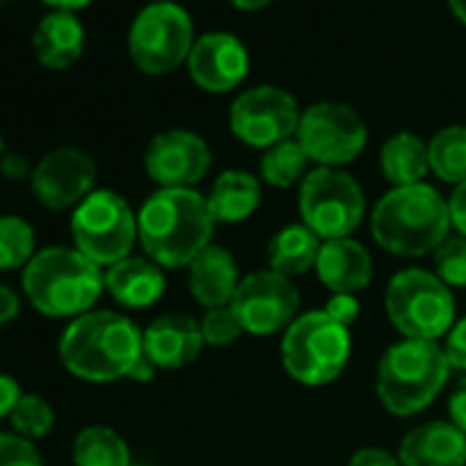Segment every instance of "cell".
<instances>
[{
	"label": "cell",
	"instance_id": "1",
	"mask_svg": "<svg viewBox=\"0 0 466 466\" xmlns=\"http://www.w3.org/2000/svg\"><path fill=\"white\" fill-rule=\"evenodd\" d=\"M214 217L198 189H157L137 211V242L157 267H189L214 237Z\"/></svg>",
	"mask_w": 466,
	"mask_h": 466
},
{
	"label": "cell",
	"instance_id": "2",
	"mask_svg": "<svg viewBox=\"0 0 466 466\" xmlns=\"http://www.w3.org/2000/svg\"><path fill=\"white\" fill-rule=\"evenodd\" d=\"M58 354L64 368L83 381L107 384L132 379L143 362V332L124 313L91 310L66 327Z\"/></svg>",
	"mask_w": 466,
	"mask_h": 466
},
{
	"label": "cell",
	"instance_id": "3",
	"mask_svg": "<svg viewBox=\"0 0 466 466\" xmlns=\"http://www.w3.org/2000/svg\"><path fill=\"white\" fill-rule=\"evenodd\" d=\"M450 206L431 184L392 187L370 211V237L381 250L400 258L433 256L450 237Z\"/></svg>",
	"mask_w": 466,
	"mask_h": 466
},
{
	"label": "cell",
	"instance_id": "4",
	"mask_svg": "<svg viewBox=\"0 0 466 466\" xmlns=\"http://www.w3.org/2000/svg\"><path fill=\"white\" fill-rule=\"evenodd\" d=\"M23 289L42 316L75 321L99 302L105 275L77 248H45L25 267Z\"/></svg>",
	"mask_w": 466,
	"mask_h": 466
},
{
	"label": "cell",
	"instance_id": "5",
	"mask_svg": "<svg viewBox=\"0 0 466 466\" xmlns=\"http://www.w3.org/2000/svg\"><path fill=\"white\" fill-rule=\"evenodd\" d=\"M441 343L403 338L392 343L376 368V395L395 417H414L428 409L450 379Z\"/></svg>",
	"mask_w": 466,
	"mask_h": 466
},
{
	"label": "cell",
	"instance_id": "6",
	"mask_svg": "<svg viewBox=\"0 0 466 466\" xmlns=\"http://www.w3.org/2000/svg\"><path fill=\"white\" fill-rule=\"evenodd\" d=\"M286 373L302 387L332 384L351 360V329L324 310L302 313L280 340Z\"/></svg>",
	"mask_w": 466,
	"mask_h": 466
},
{
	"label": "cell",
	"instance_id": "7",
	"mask_svg": "<svg viewBox=\"0 0 466 466\" xmlns=\"http://www.w3.org/2000/svg\"><path fill=\"white\" fill-rule=\"evenodd\" d=\"M384 310L390 324L411 340L439 343L455 324L450 286L425 269H403L392 275L384 291Z\"/></svg>",
	"mask_w": 466,
	"mask_h": 466
},
{
	"label": "cell",
	"instance_id": "8",
	"mask_svg": "<svg viewBox=\"0 0 466 466\" xmlns=\"http://www.w3.org/2000/svg\"><path fill=\"white\" fill-rule=\"evenodd\" d=\"M195 25L184 6L173 0H154L143 6L129 25V58L146 75H170L187 64L195 47Z\"/></svg>",
	"mask_w": 466,
	"mask_h": 466
},
{
	"label": "cell",
	"instance_id": "9",
	"mask_svg": "<svg viewBox=\"0 0 466 466\" xmlns=\"http://www.w3.org/2000/svg\"><path fill=\"white\" fill-rule=\"evenodd\" d=\"M299 217L321 242L349 239L365 219V192L340 167H313L299 184Z\"/></svg>",
	"mask_w": 466,
	"mask_h": 466
},
{
	"label": "cell",
	"instance_id": "10",
	"mask_svg": "<svg viewBox=\"0 0 466 466\" xmlns=\"http://www.w3.org/2000/svg\"><path fill=\"white\" fill-rule=\"evenodd\" d=\"M72 239L96 267H113L137 242V214L118 192L94 189L72 214Z\"/></svg>",
	"mask_w": 466,
	"mask_h": 466
},
{
	"label": "cell",
	"instance_id": "11",
	"mask_svg": "<svg viewBox=\"0 0 466 466\" xmlns=\"http://www.w3.org/2000/svg\"><path fill=\"white\" fill-rule=\"evenodd\" d=\"M297 140L319 167H343L365 151L368 127L343 102H316L302 110Z\"/></svg>",
	"mask_w": 466,
	"mask_h": 466
},
{
	"label": "cell",
	"instance_id": "12",
	"mask_svg": "<svg viewBox=\"0 0 466 466\" xmlns=\"http://www.w3.org/2000/svg\"><path fill=\"white\" fill-rule=\"evenodd\" d=\"M302 110L280 86H256L242 91L230 105L228 127L239 143L250 148H272L283 140L297 137Z\"/></svg>",
	"mask_w": 466,
	"mask_h": 466
},
{
	"label": "cell",
	"instance_id": "13",
	"mask_svg": "<svg viewBox=\"0 0 466 466\" xmlns=\"http://www.w3.org/2000/svg\"><path fill=\"white\" fill-rule=\"evenodd\" d=\"M302 297L291 278L275 269H258L242 278L230 308L242 329L253 338H272L286 332L302 313Z\"/></svg>",
	"mask_w": 466,
	"mask_h": 466
},
{
	"label": "cell",
	"instance_id": "14",
	"mask_svg": "<svg viewBox=\"0 0 466 466\" xmlns=\"http://www.w3.org/2000/svg\"><path fill=\"white\" fill-rule=\"evenodd\" d=\"M143 165L159 189H195L211 167V148L189 129H167L151 137Z\"/></svg>",
	"mask_w": 466,
	"mask_h": 466
},
{
	"label": "cell",
	"instance_id": "15",
	"mask_svg": "<svg viewBox=\"0 0 466 466\" xmlns=\"http://www.w3.org/2000/svg\"><path fill=\"white\" fill-rule=\"evenodd\" d=\"M94 181H96L94 159L80 148L64 146L39 159L31 176V189L42 206L53 211H64V208H77L94 192Z\"/></svg>",
	"mask_w": 466,
	"mask_h": 466
},
{
	"label": "cell",
	"instance_id": "16",
	"mask_svg": "<svg viewBox=\"0 0 466 466\" xmlns=\"http://www.w3.org/2000/svg\"><path fill=\"white\" fill-rule=\"evenodd\" d=\"M192 83L208 94H228L239 88L250 75V50L245 42L225 31H208L195 39L187 58Z\"/></svg>",
	"mask_w": 466,
	"mask_h": 466
},
{
	"label": "cell",
	"instance_id": "17",
	"mask_svg": "<svg viewBox=\"0 0 466 466\" xmlns=\"http://www.w3.org/2000/svg\"><path fill=\"white\" fill-rule=\"evenodd\" d=\"M200 321L187 313H165L143 332V357L154 368L176 370L200 357L203 349Z\"/></svg>",
	"mask_w": 466,
	"mask_h": 466
},
{
	"label": "cell",
	"instance_id": "18",
	"mask_svg": "<svg viewBox=\"0 0 466 466\" xmlns=\"http://www.w3.org/2000/svg\"><path fill=\"white\" fill-rule=\"evenodd\" d=\"M400 466H466V433L450 420H431L400 439Z\"/></svg>",
	"mask_w": 466,
	"mask_h": 466
},
{
	"label": "cell",
	"instance_id": "19",
	"mask_svg": "<svg viewBox=\"0 0 466 466\" xmlns=\"http://www.w3.org/2000/svg\"><path fill=\"white\" fill-rule=\"evenodd\" d=\"M187 269H189V275H187L189 294L206 310L228 308L242 283L237 258L219 245H208Z\"/></svg>",
	"mask_w": 466,
	"mask_h": 466
},
{
	"label": "cell",
	"instance_id": "20",
	"mask_svg": "<svg viewBox=\"0 0 466 466\" xmlns=\"http://www.w3.org/2000/svg\"><path fill=\"white\" fill-rule=\"evenodd\" d=\"M319 280L332 294H360L373 280V258L357 239H332L321 245L316 261Z\"/></svg>",
	"mask_w": 466,
	"mask_h": 466
},
{
	"label": "cell",
	"instance_id": "21",
	"mask_svg": "<svg viewBox=\"0 0 466 466\" xmlns=\"http://www.w3.org/2000/svg\"><path fill=\"white\" fill-rule=\"evenodd\" d=\"M31 45L45 69L64 72L86 53V28L75 12H50L39 20Z\"/></svg>",
	"mask_w": 466,
	"mask_h": 466
},
{
	"label": "cell",
	"instance_id": "22",
	"mask_svg": "<svg viewBox=\"0 0 466 466\" xmlns=\"http://www.w3.org/2000/svg\"><path fill=\"white\" fill-rule=\"evenodd\" d=\"M105 289L110 297L132 310L151 308L165 294V272L146 256H129L105 272Z\"/></svg>",
	"mask_w": 466,
	"mask_h": 466
},
{
	"label": "cell",
	"instance_id": "23",
	"mask_svg": "<svg viewBox=\"0 0 466 466\" xmlns=\"http://www.w3.org/2000/svg\"><path fill=\"white\" fill-rule=\"evenodd\" d=\"M206 203L214 222L222 225L245 222L261 206V178L248 170H222L214 178Z\"/></svg>",
	"mask_w": 466,
	"mask_h": 466
},
{
	"label": "cell",
	"instance_id": "24",
	"mask_svg": "<svg viewBox=\"0 0 466 466\" xmlns=\"http://www.w3.org/2000/svg\"><path fill=\"white\" fill-rule=\"evenodd\" d=\"M321 245L324 242L316 237L308 225H302V222L286 225V228H280L275 233V237L269 239V245H267L269 269H275V272H280L286 278L305 275V272L316 269Z\"/></svg>",
	"mask_w": 466,
	"mask_h": 466
},
{
	"label": "cell",
	"instance_id": "25",
	"mask_svg": "<svg viewBox=\"0 0 466 466\" xmlns=\"http://www.w3.org/2000/svg\"><path fill=\"white\" fill-rule=\"evenodd\" d=\"M379 165L392 187L422 184V178L431 173L428 143L414 132H395L384 140L379 151Z\"/></svg>",
	"mask_w": 466,
	"mask_h": 466
},
{
	"label": "cell",
	"instance_id": "26",
	"mask_svg": "<svg viewBox=\"0 0 466 466\" xmlns=\"http://www.w3.org/2000/svg\"><path fill=\"white\" fill-rule=\"evenodd\" d=\"M72 461L75 466H132V452L113 428L88 425L75 436Z\"/></svg>",
	"mask_w": 466,
	"mask_h": 466
},
{
	"label": "cell",
	"instance_id": "27",
	"mask_svg": "<svg viewBox=\"0 0 466 466\" xmlns=\"http://www.w3.org/2000/svg\"><path fill=\"white\" fill-rule=\"evenodd\" d=\"M308 167H310V157L305 154L299 140L291 137L264 151L258 165V178L261 184H269L275 189H289L305 181V176L310 173Z\"/></svg>",
	"mask_w": 466,
	"mask_h": 466
},
{
	"label": "cell",
	"instance_id": "28",
	"mask_svg": "<svg viewBox=\"0 0 466 466\" xmlns=\"http://www.w3.org/2000/svg\"><path fill=\"white\" fill-rule=\"evenodd\" d=\"M428 159L431 173L444 184H463L466 181V127L452 124L439 129L428 140Z\"/></svg>",
	"mask_w": 466,
	"mask_h": 466
},
{
	"label": "cell",
	"instance_id": "29",
	"mask_svg": "<svg viewBox=\"0 0 466 466\" xmlns=\"http://www.w3.org/2000/svg\"><path fill=\"white\" fill-rule=\"evenodd\" d=\"M36 256L34 228L23 217H0V272L28 267Z\"/></svg>",
	"mask_w": 466,
	"mask_h": 466
},
{
	"label": "cell",
	"instance_id": "30",
	"mask_svg": "<svg viewBox=\"0 0 466 466\" xmlns=\"http://www.w3.org/2000/svg\"><path fill=\"white\" fill-rule=\"evenodd\" d=\"M9 422L15 425V433H20L25 439H45L56 425V411L42 395L23 392Z\"/></svg>",
	"mask_w": 466,
	"mask_h": 466
},
{
	"label": "cell",
	"instance_id": "31",
	"mask_svg": "<svg viewBox=\"0 0 466 466\" xmlns=\"http://www.w3.org/2000/svg\"><path fill=\"white\" fill-rule=\"evenodd\" d=\"M433 275L450 289H466V237H447L433 250Z\"/></svg>",
	"mask_w": 466,
	"mask_h": 466
},
{
	"label": "cell",
	"instance_id": "32",
	"mask_svg": "<svg viewBox=\"0 0 466 466\" xmlns=\"http://www.w3.org/2000/svg\"><path fill=\"white\" fill-rule=\"evenodd\" d=\"M200 332H203V343L211 346V349H225L237 340L245 329L233 313V308H211L203 313L200 319Z\"/></svg>",
	"mask_w": 466,
	"mask_h": 466
},
{
	"label": "cell",
	"instance_id": "33",
	"mask_svg": "<svg viewBox=\"0 0 466 466\" xmlns=\"http://www.w3.org/2000/svg\"><path fill=\"white\" fill-rule=\"evenodd\" d=\"M0 466H45L36 444L20 433L0 431Z\"/></svg>",
	"mask_w": 466,
	"mask_h": 466
},
{
	"label": "cell",
	"instance_id": "34",
	"mask_svg": "<svg viewBox=\"0 0 466 466\" xmlns=\"http://www.w3.org/2000/svg\"><path fill=\"white\" fill-rule=\"evenodd\" d=\"M441 349H444V354H447L450 368L466 373V316H463L461 321L452 324V329L447 332Z\"/></svg>",
	"mask_w": 466,
	"mask_h": 466
},
{
	"label": "cell",
	"instance_id": "35",
	"mask_svg": "<svg viewBox=\"0 0 466 466\" xmlns=\"http://www.w3.org/2000/svg\"><path fill=\"white\" fill-rule=\"evenodd\" d=\"M324 313H327L329 319H335L338 324H343V327L351 329V324L360 319L357 294H332L329 302H327V308H324Z\"/></svg>",
	"mask_w": 466,
	"mask_h": 466
},
{
	"label": "cell",
	"instance_id": "36",
	"mask_svg": "<svg viewBox=\"0 0 466 466\" xmlns=\"http://www.w3.org/2000/svg\"><path fill=\"white\" fill-rule=\"evenodd\" d=\"M349 466H400V458L381 447H362L349 458Z\"/></svg>",
	"mask_w": 466,
	"mask_h": 466
},
{
	"label": "cell",
	"instance_id": "37",
	"mask_svg": "<svg viewBox=\"0 0 466 466\" xmlns=\"http://www.w3.org/2000/svg\"><path fill=\"white\" fill-rule=\"evenodd\" d=\"M447 414H450V422L466 433V373L458 379V384L447 400Z\"/></svg>",
	"mask_w": 466,
	"mask_h": 466
},
{
	"label": "cell",
	"instance_id": "38",
	"mask_svg": "<svg viewBox=\"0 0 466 466\" xmlns=\"http://www.w3.org/2000/svg\"><path fill=\"white\" fill-rule=\"evenodd\" d=\"M447 206H450L452 230L458 233V237H466V181L452 189V195L447 198Z\"/></svg>",
	"mask_w": 466,
	"mask_h": 466
},
{
	"label": "cell",
	"instance_id": "39",
	"mask_svg": "<svg viewBox=\"0 0 466 466\" xmlns=\"http://www.w3.org/2000/svg\"><path fill=\"white\" fill-rule=\"evenodd\" d=\"M20 398H23L20 384L12 376L0 373V420H9L12 417V411H15V406H17Z\"/></svg>",
	"mask_w": 466,
	"mask_h": 466
},
{
	"label": "cell",
	"instance_id": "40",
	"mask_svg": "<svg viewBox=\"0 0 466 466\" xmlns=\"http://www.w3.org/2000/svg\"><path fill=\"white\" fill-rule=\"evenodd\" d=\"M0 170H4L6 178H15V181L34 176V167L23 154H4V159H0Z\"/></svg>",
	"mask_w": 466,
	"mask_h": 466
},
{
	"label": "cell",
	"instance_id": "41",
	"mask_svg": "<svg viewBox=\"0 0 466 466\" xmlns=\"http://www.w3.org/2000/svg\"><path fill=\"white\" fill-rule=\"evenodd\" d=\"M17 316H20V299H17V294L9 286L0 283V324H9Z\"/></svg>",
	"mask_w": 466,
	"mask_h": 466
},
{
	"label": "cell",
	"instance_id": "42",
	"mask_svg": "<svg viewBox=\"0 0 466 466\" xmlns=\"http://www.w3.org/2000/svg\"><path fill=\"white\" fill-rule=\"evenodd\" d=\"M45 6H50L53 12H80V9H86V6H91L94 0H42Z\"/></svg>",
	"mask_w": 466,
	"mask_h": 466
},
{
	"label": "cell",
	"instance_id": "43",
	"mask_svg": "<svg viewBox=\"0 0 466 466\" xmlns=\"http://www.w3.org/2000/svg\"><path fill=\"white\" fill-rule=\"evenodd\" d=\"M230 4L237 9H242V12H261V9L272 6L275 0H230Z\"/></svg>",
	"mask_w": 466,
	"mask_h": 466
},
{
	"label": "cell",
	"instance_id": "44",
	"mask_svg": "<svg viewBox=\"0 0 466 466\" xmlns=\"http://www.w3.org/2000/svg\"><path fill=\"white\" fill-rule=\"evenodd\" d=\"M447 6H450L452 17H455L461 25H466V0H447Z\"/></svg>",
	"mask_w": 466,
	"mask_h": 466
},
{
	"label": "cell",
	"instance_id": "45",
	"mask_svg": "<svg viewBox=\"0 0 466 466\" xmlns=\"http://www.w3.org/2000/svg\"><path fill=\"white\" fill-rule=\"evenodd\" d=\"M0 159H4V140H0Z\"/></svg>",
	"mask_w": 466,
	"mask_h": 466
},
{
	"label": "cell",
	"instance_id": "46",
	"mask_svg": "<svg viewBox=\"0 0 466 466\" xmlns=\"http://www.w3.org/2000/svg\"><path fill=\"white\" fill-rule=\"evenodd\" d=\"M0 4H4V0H0Z\"/></svg>",
	"mask_w": 466,
	"mask_h": 466
}]
</instances>
